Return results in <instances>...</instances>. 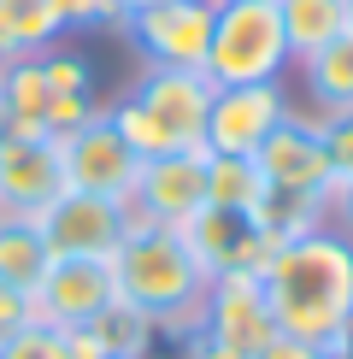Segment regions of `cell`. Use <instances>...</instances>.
<instances>
[{"label":"cell","instance_id":"cell-3","mask_svg":"<svg viewBox=\"0 0 353 359\" xmlns=\"http://www.w3.org/2000/svg\"><path fill=\"white\" fill-rule=\"evenodd\" d=\"M289 36L277 0H218L212 41H206V83L242 88V83H283L289 77Z\"/></svg>","mask_w":353,"mask_h":359},{"label":"cell","instance_id":"cell-18","mask_svg":"<svg viewBox=\"0 0 353 359\" xmlns=\"http://www.w3.org/2000/svg\"><path fill=\"white\" fill-rule=\"evenodd\" d=\"M48 242H41L36 218H18V212H0V289H24L36 294V283L48 277Z\"/></svg>","mask_w":353,"mask_h":359},{"label":"cell","instance_id":"cell-22","mask_svg":"<svg viewBox=\"0 0 353 359\" xmlns=\"http://www.w3.org/2000/svg\"><path fill=\"white\" fill-rule=\"evenodd\" d=\"M0 359H77L71 353V330H53V324H24V330L0 336Z\"/></svg>","mask_w":353,"mask_h":359},{"label":"cell","instance_id":"cell-9","mask_svg":"<svg viewBox=\"0 0 353 359\" xmlns=\"http://www.w3.org/2000/svg\"><path fill=\"white\" fill-rule=\"evenodd\" d=\"M183 242L195 248L206 277H259L265 259L277 253V236L247 212H224V206H200L183 224Z\"/></svg>","mask_w":353,"mask_h":359},{"label":"cell","instance_id":"cell-26","mask_svg":"<svg viewBox=\"0 0 353 359\" xmlns=\"http://www.w3.org/2000/svg\"><path fill=\"white\" fill-rule=\"evenodd\" d=\"M24 324H36V301L24 289H0V336L24 330Z\"/></svg>","mask_w":353,"mask_h":359},{"label":"cell","instance_id":"cell-27","mask_svg":"<svg viewBox=\"0 0 353 359\" xmlns=\"http://www.w3.org/2000/svg\"><path fill=\"white\" fill-rule=\"evenodd\" d=\"M254 359H324V348H318V341H300V336H283V330H277Z\"/></svg>","mask_w":353,"mask_h":359},{"label":"cell","instance_id":"cell-32","mask_svg":"<svg viewBox=\"0 0 353 359\" xmlns=\"http://www.w3.org/2000/svg\"><path fill=\"white\" fill-rule=\"evenodd\" d=\"M347 29H353V0H347Z\"/></svg>","mask_w":353,"mask_h":359},{"label":"cell","instance_id":"cell-14","mask_svg":"<svg viewBox=\"0 0 353 359\" xmlns=\"http://www.w3.org/2000/svg\"><path fill=\"white\" fill-rule=\"evenodd\" d=\"M65 194V165H59L53 136H24L0 147V212L36 218Z\"/></svg>","mask_w":353,"mask_h":359},{"label":"cell","instance_id":"cell-4","mask_svg":"<svg viewBox=\"0 0 353 359\" xmlns=\"http://www.w3.org/2000/svg\"><path fill=\"white\" fill-rule=\"evenodd\" d=\"M218 0H159V6L124 12V36L153 71H206Z\"/></svg>","mask_w":353,"mask_h":359},{"label":"cell","instance_id":"cell-31","mask_svg":"<svg viewBox=\"0 0 353 359\" xmlns=\"http://www.w3.org/2000/svg\"><path fill=\"white\" fill-rule=\"evenodd\" d=\"M124 12H141V6H159V0H118Z\"/></svg>","mask_w":353,"mask_h":359},{"label":"cell","instance_id":"cell-21","mask_svg":"<svg viewBox=\"0 0 353 359\" xmlns=\"http://www.w3.org/2000/svg\"><path fill=\"white\" fill-rule=\"evenodd\" d=\"M277 12H283V36H289L294 65L347 29V0H277Z\"/></svg>","mask_w":353,"mask_h":359},{"label":"cell","instance_id":"cell-2","mask_svg":"<svg viewBox=\"0 0 353 359\" xmlns=\"http://www.w3.org/2000/svg\"><path fill=\"white\" fill-rule=\"evenodd\" d=\"M112 283L118 301L141 306L147 318L159 324V336L188 341L200 324V301H206V265L195 259V248L183 242V230H165V224H130V236L112 253Z\"/></svg>","mask_w":353,"mask_h":359},{"label":"cell","instance_id":"cell-25","mask_svg":"<svg viewBox=\"0 0 353 359\" xmlns=\"http://www.w3.org/2000/svg\"><path fill=\"white\" fill-rule=\"evenodd\" d=\"M59 18H65V36L71 29H124V6L118 0H59Z\"/></svg>","mask_w":353,"mask_h":359},{"label":"cell","instance_id":"cell-10","mask_svg":"<svg viewBox=\"0 0 353 359\" xmlns=\"http://www.w3.org/2000/svg\"><path fill=\"white\" fill-rule=\"evenodd\" d=\"M195 336L254 359L265 341L277 336V312H271V301H265V283L259 277H212L206 283V301H200Z\"/></svg>","mask_w":353,"mask_h":359},{"label":"cell","instance_id":"cell-11","mask_svg":"<svg viewBox=\"0 0 353 359\" xmlns=\"http://www.w3.org/2000/svg\"><path fill=\"white\" fill-rule=\"evenodd\" d=\"M294 107L283 83H242V88H212V112H206V154H247L283 124Z\"/></svg>","mask_w":353,"mask_h":359},{"label":"cell","instance_id":"cell-29","mask_svg":"<svg viewBox=\"0 0 353 359\" xmlns=\"http://www.w3.org/2000/svg\"><path fill=\"white\" fill-rule=\"evenodd\" d=\"M330 224H342V236H353V183L330 194Z\"/></svg>","mask_w":353,"mask_h":359},{"label":"cell","instance_id":"cell-6","mask_svg":"<svg viewBox=\"0 0 353 359\" xmlns=\"http://www.w3.org/2000/svg\"><path fill=\"white\" fill-rule=\"evenodd\" d=\"M130 224H136V212L124 201L77 194V189H65L48 212H36V230L53 259H112L118 242L130 236Z\"/></svg>","mask_w":353,"mask_h":359},{"label":"cell","instance_id":"cell-7","mask_svg":"<svg viewBox=\"0 0 353 359\" xmlns=\"http://www.w3.org/2000/svg\"><path fill=\"white\" fill-rule=\"evenodd\" d=\"M59 165H65V189L77 194H106V201H124L136 194V177H141V159L130 154V142L106 124V107L88 118L83 130L59 136Z\"/></svg>","mask_w":353,"mask_h":359},{"label":"cell","instance_id":"cell-15","mask_svg":"<svg viewBox=\"0 0 353 359\" xmlns=\"http://www.w3.org/2000/svg\"><path fill=\"white\" fill-rule=\"evenodd\" d=\"M83 336H88V348L100 359H153V348H159V324L141 306L118 301V294L83 324Z\"/></svg>","mask_w":353,"mask_h":359},{"label":"cell","instance_id":"cell-23","mask_svg":"<svg viewBox=\"0 0 353 359\" xmlns=\"http://www.w3.org/2000/svg\"><path fill=\"white\" fill-rule=\"evenodd\" d=\"M318 142H324L335 189L353 183V112H318Z\"/></svg>","mask_w":353,"mask_h":359},{"label":"cell","instance_id":"cell-1","mask_svg":"<svg viewBox=\"0 0 353 359\" xmlns=\"http://www.w3.org/2000/svg\"><path fill=\"white\" fill-rule=\"evenodd\" d=\"M259 283L283 336L324 348L342 330H353V236H342L335 224L277 242Z\"/></svg>","mask_w":353,"mask_h":359},{"label":"cell","instance_id":"cell-28","mask_svg":"<svg viewBox=\"0 0 353 359\" xmlns=\"http://www.w3.org/2000/svg\"><path fill=\"white\" fill-rule=\"evenodd\" d=\"M176 359H247V353H230V348H218L206 336H188V341H176Z\"/></svg>","mask_w":353,"mask_h":359},{"label":"cell","instance_id":"cell-8","mask_svg":"<svg viewBox=\"0 0 353 359\" xmlns=\"http://www.w3.org/2000/svg\"><path fill=\"white\" fill-rule=\"evenodd\" d=\"M254 165H259L271 194H300V201H324V206H330V194H335L330 159H324V142H318V118L289 112L283 124L254 147Z\"/></svg>","mask_w":353,"mask_h":359},{"label":"cell","instance_id":"cell-24","mask_svg":"<svg viewBox=\"0 0 353 359\" xmlns=\"http://www.w3.org/2000/svg\"><path fill=\"white\" fill-rule=\"evenodd\" d=\"M41 71H48L53 95H95V65L77 48H48L41 53Z\"/></svg>","mask_w":353,"mask_h":359},{"label":"cell","instance_id":"cell-5","mask_svg":"<svg viewBox=\"0 0 353 359\" xmlns=\"http://www.w3.org/2000/svg\"><path fill=\"white\" fill-rule=\"evenodd\" d=\"M130 100L147 112L165 154H206V112H212L206 71H153L147 65L136 88H130Z\"/></svg>","mask_w":353,"mask_h":359},{"label":"cell","instance_id":"cell-16","mask_svg":"<svg viewBox=\"0 0 353 359\" xmlns=\"http://www.w3.org/2000/svg\"><path fill=\"white\" fill-rule=\"evenodd\" d=\"M59 36H65L59 0H0V65L48 53Z\"/></svg>","mask_w":353,"mask_h":359},{"label":"cell","instance_id":"cell-17","mask_svg":"<svg viewBox=\"0 0 353 359\" xmlns=\"http://www.w3.org/2000/svg\"><path fill=\"white\" fill-rule=\"evenodd\" d=\"M300 77H306V95H312L318 112H353V29L324 41L318 53H306Z\"/></svg>","mask_w":353,"mask_h":359},{"label":"cell","instance_id":"cell-20","mask_svg":"<svg viewBox=\"0 0 353 359\" xmlns=\"http://www.w3.org/2000/svg\"><path fill=\"white\" fill-rule=\"evenodd\" d=\"M206 206L259 218L265 206V177L247 154H206Z\"/></svg>","mask_w":353,"mask_h":359},{"label":"cell","instance_id":"cell-30","mask_svg":"<svg viewBox=\"0 0 353 359\" xmlns=\"http://www.w3.org/2000/svg\"><path fill=\"white\" fill-rule=\"evenodd\" d=\"M6 142H24V130H18V118L0 107V147H6Z\"/></svg>","mask_w":353,"mask_h":359},{"label":"cell","instance_id":"cell-19","mask_svg":"<svg viewBox=\"0 0 353 359\" xmlns=\"http://www.w3.org/2000/svg\"><path fill=\"white\" fill-rule=\"evenodd\" d=\"M0 107L18 118L24 136H48L53 88H48V71H41V53H36V59H12V65H0Z\"/></svg>","mask_w":353,"mask_h":359},{"label":"cell","instance_id":"cell-13","mask_svg":"<svg viewBox=\"0 0 353 359\" xmlns=\"http://www.w3.org/2000/svg\"><path fill=\"white\" fill-rule=\"evenodd\" d=\"M118 294L106 259H48V277L36 283V318L53 330H83L100 306Z\"/></svg>","mask_w":353,"mask_h":359},{"label":"cell","instance_id":"cell-12","mask_svg":"<svg viewBox=\"0 0 353 359\" xmlns=\"http://www.w3.org/2000/svg\"><path fill=\"white\" fill-rule=\"evenodd\" d=\"M206 206V154H159L141 159L136 194H130V212L141 224H165V230H183Z\"/></svg>","mask_w":353,"mask_h":359}]
</instances>
